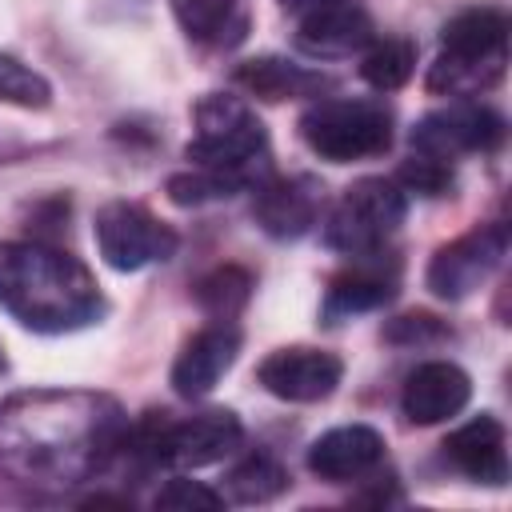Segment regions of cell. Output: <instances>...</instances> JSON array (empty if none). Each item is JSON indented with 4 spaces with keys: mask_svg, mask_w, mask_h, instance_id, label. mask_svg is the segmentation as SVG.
<instances>
[{
    "mask_svg": "<svg viewBox=\"0 0 512 512\" xmlns=\"http://www.w3.org/2000/svg\"><path fill=\"white\" fill-rule=\"evenodd\" d=\"M128 436L116 396L32 388L0 400V500L52 504L104 476Z\"/></svg>",
    "mask_w": 512,
    "mask_h": 512,
    "instance_id": "1",
    "label": "cell"
},
{
    "mask_svg": "<svg viewBox=\"0 0 512 512\" xmlns=\"http://www.w3.org/2000/svg\"><path fill=\"white\" fill-rule=\"evenodd\" d=\"M192 140L184 144L188 168L168 176V200L180 208H200L252 192L268 168V128L248 100L232 92H204L192 108Z\"/></svg>",
    "mask_w": 512,
    "mask_h": 512,
    "instance_id": "2",
    "label": "cell"
},
{
    "mask_svg": "<svg viewBox=\"0 0 512 512\" xmlns=\"http://www.w3.org/2000/svg\"><path fill=\"white\" fill-rule=\"evenodd\" d=\"M0 308L44 336L88 328L104 316L96 276L48 240H0Z\"/></svg>",
    "mask_w": 512,
    "mask_h": 512,
    "instance_id": "3",
    "label": "cell"
},
{
    "mask_svg": "<svg viewBox=\"0 0 512 512\" xmlns=\"http://www.w3.org/2000/svg\"><path fill=\"white\" fill-rule=\"evenodd\" d=\"M508 68V12L476 4L440 28V56L428 68V92L472 100L504 80Z\"/></svg>",
    "mask_w": 512,
    "mask_h": 512,
    "instance_id": "4",
    "label": "cell"
},
{
    "mask_svg": "<svg viewBox=\"0 0 512 512\" xmlns=\"http://www.w3.org/2000/svg\"><path fill=\"white\" fill-rule=\"evenodd\" d=\"M300 140L328 164L372 160L392 148V112L380 100H316L300 116Z\"/></svg>",
    "mask_w": 512,
    "mask_h": 512,
    "instance_id": "5",
    "label": "cell"
},
{
    "mask_svg": "<svg viewBox=\"0 0 512 512\" xmlns=\"http://www.w3.org/2000/svg\"><path fill=\"white\" fill-rule=\"evenodd\" d=\"M408 216V192L388 176H364L344 188L324 220V244L344 256L384 252Z\"/></svg>",
    "mask_w": 512,
    "mask_h": 512,
    "instance_id": "6",
    "label": "cell"
},
{
    "mask_svg": "<svg viewBox=\"0 0 512 512\" xmlns=\"http://www.w3.org/2000/svg\"><path fill=\"white\" fill-rule=\"evenodd\" d=\"M96 252L112 272H140L148 264H164L176 256L180 236L172 224L152 216L136 200H112L96 212L92 224Z\"/></svg>",
    "mask_w": 512,
    "mask_h": 512,
    "instance_id": "7",
    "label": "cell"
},
{
    "mask_svg": "<svg viewBox=\"0 0 512 512\" xmlns=\"http://www.w3.org/2000/svg\"><path fill=\"white\" fill-rule=\"evenodd\" d=\"M504 256H508V224L504 220L476 224L472 232H464L432 252L424 284L440 300H468L504 264Z\"/></svg>",
    "mask_w": 512,
    "mask_h": 512,
    "instance_id": "8",
    "label": "cell"
},
{
    "mask_svg": "<svg viewBox=\"0 0 512 512\" xmlns=\"http://www.w3.org/2000/svg\"><path fill=\"white\" fill-rule=\"evenodd\" d=\"M508 136V124L496 108L480 100H452L440 112H428L412 128V152H428L440 160L464 156V152H496Z\"/></svg>",
    "mask_w": 512,
    "mask_h": 512,
    "instance_id": "9",
    "label": "cell"
},
{
    "mask_svg": "<svg viewBox=\"0 0 512 512\" xmlns=\"http://www.w3.org/2000/svg\"><path fill=\"white\" fill-rule=\"evenodd\" d=\"M400 292V260L384 248V252H368V256H348V268H340L320 300V320L328 328L376 312L388 300H396Z\"/></svg>",
    "mask_w": 512,
    "mask_h": 512,
    "instance_id": "10",
    "label": "cell"
},
{
    "mask_svg": "<svg viewBox=\"0 0 512 512\" xmlns=\"http://www.w3.org/2000/svg\"><path fill=\"white\" fill-rule=\"evenodd\" d=\"M320 212H324V184L316 176L268 172L264 180L252 184V220L272 240H300L304 232L316 228Z\"/></svg>",
    "mask_w": 512,
    "mask_h": 512,
    "instance_id": "11",
    "label": "cell"
},
{
    "mask_svg": "<svg viewBox=\"0 0 512 512\" xmlns=\"http://www.w3.org/2000/svg\"><path fill=\"white\" fill-rule=\"evenodd\" d=\"M344 376V364L336 352L324 348H308V344H292V348H276L260 360L256 380L268 396L288 400V404H316L328 400L336 392Z\"/></svg>",
    "mask_w": 512,
    "mask_h": 512,
    "instance_id": "12",
    "label": "cell"
},
{
    "mask_svg": "<svg viewBox=\"0 0 512 512\" xmlns=\"http://www.w3.org/2000/svg\"><path fill=\"white\" fill-rule=\"evenodd\" d=\"M376 40L372 16L360 0H312L296 24V48L312 60H340Z\"/></svg>",
    "mask_w": 512,
    "mask_h": 512,
    "instance_id": "13",
    "label": "cell"
},
{
    "mask_svg": "<svg viewBox=\"0 0 512 512\" xmlns=\"http://www.w3.org/2000/svg\"><path fill=\"white\" fill-rule=\"evenodd\" d=\"M240 344H244V332L232 320L204 324L196 336L184 340V348H180V356L172 364V392L184 396V400L208 396L220 384V376L236 364Z\"/></svg>",
    "mask_w": 512,
    "mask_h": 512,
    "instance_id": "14",
    "label": "cell"
},
{
    "mask_svg": "<svg viewBox=\"0 0 512 512\" xmlns=\"http://www.w3.org/2000/svg\"><path fill=\"white\" fill-rule=\"evenodd\" d=\"M468 400H472V380L452 360L416 364L404 376V388H400V412L416 428H428V424H440V420L464 412Z\"/></svg>",
    "mask_w": 512,
    "mask_h": 512,
    "instance_id": "15",
    "label": "cell"
},
{
    "mask_svg": "<svg viewBox=\"0 0 512 512\" xmlns=\"http://www.w3.org/2000/svg\"><path fill=\"white\" fill-rule=\"evenodd\" d=\"M440 448H444V460L472 484H488V488L508 484V432L496 416L488 412L472 416L468 424L448 432Z\"/></svg>",
    "mask_w": 512,
    "mask_h": 512,
    "instance_id": "16",
    "label": "cell"
},
{
    "mask_svg": "<svg viewBox=\"0 0 512 512\" xmlns=\"http://www.w3.org/2000/svg\"><path fill=\"white\" fill-rule=\"evenodd\" d=\"M384 460V436L372 424H340L308 444V472L328 484H348L376 472Z\"/></svg>",
    "mask_w": 512,
    "mask_h": 512,
    "instance_id": "17",
    "label": "cell"
},
{
    "mask_svg": "<svg viewBox=\"0 0 512 512\" xmlns=\"http://www.w3.org/2000/svg\"><path fill=\"white\" fill-rule=\"evenodd\" d=\"M232 84L256 100L280 104V100H300V96H320L332 88V76L308 64H292L284 56H252L232 68Z\"/></svg>",
    "mask_w": 512,
    "mask_h": 512,
    "instance_id": "18",
    "label": "cell"
},
{
    "mask_svg": "<svg viewBox=\"0 0 512 512\" xmlns=\"http://www.w3.org/2000/svg\"><path fill=\"white\" fill-rule=\"evenodd\" d=\"M176 24L184 36L208 52H228L244 44L252 28V4L248 0H168Z\"/></svg>",
    "mask_w": 512,
    "mask_h": 512,
    "instance_id": "19",
    "label": "cell"
},
{
    "mask_svg": "<svg viewBox=\"0 0 512 512\" xmlns=\"http://www.w3.org/2000/svg\"><path fill=\"white\" fill-rule=\"evenodd\" d=\"M288 484H292V472L272 452L256 448V452L240 456L228 468V476H224V500H232V504H268L280 492H288Z\"/></svg>",
    "mask_w": 512,
    "mask_h": 512,
    "instance_id": "20",
    "label": "cell"
},
{
    "mask_svg": "<svg viewBox=\"0 0 512 512\" xmlns=\"http://www.w3.org/2000/svg\"><path fill=\"white\" fill-rule=\"evenodd\" d=\"M252 288H256V276L248 268H240V264H216L212 272H204L192 284V300L212 320H232L252 300Z\"/></svg>",
    "mask_w": 512,
    "mask_h": 512,
    "instance_id": "21",
    "label": "cell"
},
{
    "mask_svg": "<svg viewBox=\"0 0 512 512\" xmlns=\"http://www.w3.org/2000/svg\"><path fill=\"white\" fill-rule=\"evenodd\" d=\"M416 72V44L404 36H384L372 40L364 60H360V76L376 88V92H396L412 80Z\"/></svg>",
    "mask_w": 512,
    "mask_h": 512,
    "instance_id": "22",
    "label": "cell"
},
{
    "mask_svg": "<svg viewBox=\"0 0 512 512\" xmlns=\"http://www.w3.org/2000/svg\"><path fill=\"white\" fill-rule=\"evenodd\" d=\"M0 100L4 104H16V108H48L52 104V84L32 68L24 64L20 56L12 52H0Z\"/></svg>",
    "mask_w": 512,
    "mask_h": 512,
    "instance_id": "23",
    "label": "cell"
},
{
    "mask_svg": "<svg viewBox=\"0 0 512 512\" xmlns=\"http://www.w3.org/2000/svg\"><path fill=\"white\" fill-rule=\"evenodd\" d=\"M396 184L404 192H416V196H444L452 188V160H440V156H428V152H412L400 164Z\"/></svg>",
    "mask_w": 512,
    "mask_h": 512,
    "instance_id": "24",
    "label": "cell"
},
{
    "mask_svg": "<svg viewBox=\"0 0 512 512\" xmlns=\"http://www.w3.org/2000/svg\"><path fill=\"white\" fill-rule=\"evenodd\" d=\"M156 508H172V512H188V508H224V492L200 484V480H188V476H172L156 496H152Z\"/></svg>",
    "mask_w": 512,
    "mask_h": 512,
    "instance_id": "25",
    "label": "cell"
},
{
    "mask_svg": "<svg viewBox=\"0 0 512 512\" xmlns=\"http://www.w3.org/2000/svg\"><path fill=\"white\" fill-rule=\"evenodd\" d=\"M448 336H452V328L432 312H404V316H392L384 324V340L404 344V348L408 344H436V340H448Z\"/></svg>",
    "mask_w": 512,
    "mask_h": 512,
    "instance_id": "26",
    "label": "cell"
},
{
    "mask_svg": "<svg viewBox=\"0 0 512 512\" xmlns=\"http://www.w3.org/2000/svg\"><path fill=\"white\" fill-rule=\"evenodd\" d=\"M284 8H304V4H312V0H280Z\"/></svg>",
    "mask_w": 512,
    "mask_h": 512,
    "instance_id": "27",
    "label": "cell"
}]
</instances>
